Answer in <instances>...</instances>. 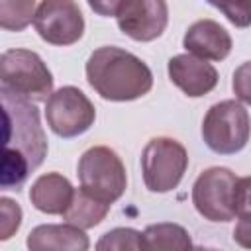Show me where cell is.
<instances>
[{"label":"cell","mask_w":251,"mask_h":251,"mask_svg":"<svg viewBox=\"0 0 251 251\" xmlns=\"http://www.w3.org/2000/svg\"><path fill=\"white\" fill-rule=\"evenodd\" d=\"M27 249L31 251H86L90 247L88 235L84 229L73 224H43L29 231L25 239Z\"/></svg>","instance_id":"obj_13"},{"label":"cell","mask_w":251,"mask_h":251,"mask_svg":"<svg viewBox=\"0 0 251 251\" xmlns=\"http://www.w3.org/2000/svg\"><path fill=\"white\" fill-rule=\"evenodd\" d=\"M96 249L100 251H110V249H145L143 245V233L133 229V227H116L110 229L100 237L96 243Z\"/></svg>","instance_id":"obj_18"},{"label":"cell","mask_w":251,"mask_h":251,"mask_svg":"<svg viewBox=\"0 0 251 251\" xmlns=\"http://www.w3.org/2000/svg\"><path fill=\"white\" fill-rule=\"evenodd\" d=\"M171 82L188 98H200L212 92L218 84V71L206 59L192 53H180L169 59L167 65Z\"/></svg>","instance_id":"obj_11"},{"label":"cell","mask_w":251,"mask_h":251,"mask_svg":"<svg viewBox=\"0 0 251 251\" xmlns=\"http://www.w3.org/2000/svg\"><path fill=\"white\" fill-rule=\"evenodd\" d=\"M251 137V120L237 100H222L204 116L202 139L218 155L239 153Z\"/></svg>","instance_id":"obj_5"},{"label":"cell","mask_w":251,"mask_h":251,"mask_svg":"<svg viewBox=\"0 0 251 251\" xmlns=\"http://www.w3.org/2000/svg\"><path fill=\"white\" fill-rule=\"evenodd\" d=\"M237 176L226 167H210L192 184V204L210 222H229L235 216L233 192Z\"/></svg>","instance_id":"obj_8"},{"label":"cell","mask_w":251,"mask_h":251,"mask_svg":"<svg viewBox=\"0 0 251 251\" xmlns=\"http://www.w3.org/2000/svg\"><path fill=\"white\" fill-rule=\"evenodd\" d=\"M231 35L229 31L214 20H198L188 25L182 47L206 61H224L231 51Z\"/></svg>","instance_id":"obj_12"},{"label":"cell","mask_w":251,"mask_h":251,"mask_svg":"<svg viewBox=\"0 0 251 251\" xmlns=\"http://www.w3.org/2000/svg\"><path fill=\"white\" fill-rule=\"evenodd\" d=\"M233 210L239 220H251V176L237 178L233 192Z\"/></svg>","instance_id":"obj_22"},{"label":"cell","mask_w":251,"mask_h":251,"mask_svg":"<svg viewBox=\"0 0 251 251\" xmlns=\"http://www.w3.org/2000/svg\"><path fill=\"white\" fill-rule=\"evenodd\" d=\"M86 80L96 94L110 102H131L145 96L153 86L151 69L133 53L104 45L86 61Z\"/></svg>","instance_id":"obj_2"},{"label":"cell","mask_w":251,"mask_h":251,"mask_svg":"<svg viewBox=\"0 0 251 251\" xmlns=\"http://www.w3.org/2000/svg\"><path fill=\"white\" fill-rule=\"evenodd\" d=\"M73 184L61 173H47L35 178L29 188V200L35 210L49 216H63L73 198Z\"/></svg>","instance_id":"obj_14"},{"label":"cell","mask_w":251,"mask_h":251,"mask_svg":"<svg viewBox=\"0 0 251 251\" xmlns=\"http://www.w3.org/2000/svg\"><path fill=\"white\" fill-rule=\"evenodd\" d=\"M0 88L29 102H47L53 94V75L35 51L8 49L0 55Z\"/></svg>","instance_id":"obj_3"},{"label":"cell","mask_w":251,"mask_h":251,"mask_svg":"<svg viewBox=\"0 0 251 251\" xmlns=\"http://www.w3.org/2000/svg\"><path fill=\"white\" fill-rule=\"evenodd\" d=\"M35 16V0H0V27L24 31Z\"/></svg>","instance_id":"obj_17"},{"label":"cell","mask_w":251,"mask_h":251,"mask_svg":"<svg viewBox=\"0 0 251 251\" xmlns=\"http://www.w3.org/2000/svg\"><path fill=\"white\" fill-rule=\"evenodd\" d=\"M110 206L112 204L92 196L90 192H86L80 186V188H75L71 204L63 212V220L67 224H73V226L80 227V229H90V227L98 226L108 216Z\"/></svg>","instance_id":"obj_15"},{"label":"cell","mask_w":251,"mask_h":251,"mask_svg":"<svg viewBox=\"0 0 251 251\" xmlns=\"http://www.w3.org/2000/svg\"><path fill=\"white\" fill-rule=\"evenodd\" d=\"M233 241L245 249H251V220H239L233 229Z\"/></svg>","instance_id":"obj_24"},{"label":"cell","mask_w":251,"mask_h":251,"mask_svg":"<svg viewBox=\"0 0 251 251\" xmlns=\"http://www.w3.org/2000/svg\"><path fill=\"white\" fill-rule=\"evenodd\" d=\"M216 6L235 27L251 25V0H206Z\"/></svg>","instance_id":"obj_19"},{"label":"cell","mask_w":251,"mask_h":251,"mask_svg":"<svg viewBox=\"0 0 251 251\" xmlns=\"http://www.w3.org/2000/svg\"><path fill=\"white\" fill-rule=\"evenodd\" d=\"M231 88L237 100L251 106V61L241 63L231 76Z\"/></svg>","instance_id":"obj_21"},{"label":"cell","mask_w":251,"mask_h":251,"mask_svg":"<svg viewBox=\"0 0 251 251\" xmlns=\"http://www.w3.org/2000/svg\"><path fill=\"white\" fill-rule=\"evenodd\" d=\"M33 27L39 37L51 45H73L84 33V18L75 0H41Z\"/></svg>","instance_id":"obj_9"},{"label":"cell","mask_w":251,"mask_h":251,"mask_svg":"<svg viewBox=\"0 0 251 251\" xmlns=\"http://www.w3.org/2000/svg\"><path fill=\"white\" fill-rule=\"evenodd\" d=\"M4 106V163L2 186H20L47 155V137L39 124L35 102L2 92Z\"/></svg>","instance_id":"obj_1"},{"label":"cell","mask_w":251,"mask_h":251,"mask_svg":"<svg viewBox=\"0 0 251 251\" xmlns=\"http://www.w3.org/2000/svg\"><path fill=\"white\" fill-rule=\"evenodd\" d=\"M143 245L149 251H186L192 249V241L188 231L178 226V224H171V222H163V224H151L145 227L143 231Z\"/></svg>","instance_id":"obj_16"},{"label":"cell","mask_w":251,"mask_h":251,"mask_svg":"<svg viewBox=\"0 0 251 251\" xmlns=\"http://www.w3.org/2000/svg\"><path fill=\"white\" fill-rule=\"evenodd\" d=\"M116 20L124 35L147 43L163 35L169 24V6L167 0H124Z\"/></svg>","instance_id":"obj_10"},{"label":"cell","mask_w":251,"mask_h":251,"mask_svg":"<svg viewBox=\"0 0 251 251\" xmlns=\"http://www.w3.org/2000/svg\"><path fill=\"white\" fill-rule=\"evenodd\" d=\"M0 218H2V222H0V239L6 241L22 226V208L12 198L2 196L0 198Z\"/></svg>","instance_id":"obj_20"},{"label":"cell","mask_w":251,"mask_h":251,"mask_svg":"<svg viewBox=\"0 0 251 251\" xmlns=\"http://www.w3.org/2000/svg\"><path fill=\"white\" fill-rule=\"evenodd\" d=\"M45 120L55 135L71 139L92 127L96 110L80 88L61 86L45 102Z\"/></svg>","instance_id":"obj_7"},{"label":"cell","mask_w":251,"mask_h":251,"mask_svg":"<svg viewBox=\"0 0 251 251\" xmlns=\"http://www.w3.org/2000/svg\"><path fill=\"white\" fill-rule=\"evenodd\" d=\"M188 167L184 145L173 137H153L141 151V173L147 190L163 194L175 190Z\"/></svg>","instance_id":"obj_6"},{"label":"cell","mask_w":251,"mask_h":251,"mask_svg":"<svg viewBox=\"0 0 251 251\" xmlns=\"http://www.w3.org/2000/svg\"><path fill=\"white\" fill-rule=\"evenodd\" d=\"M76 175L86 192L108 204L120 200L127 188L126 165L120 155L106 145L86 149L78 159Z\"/></svg>","instance_id":"obj_4"},{"label":"cell","mask_w":251,"mask_h":251,"mask_svg":"<svg viewBox=\"0 0 251 251\" xmlns=\"http://www.w3.org/2000/svg\"><path fill=\"white\" fill-rule=\"evenodd\" d=\"M90 10L96 12L98 16H104V18H112L118 14L120 6L124 0H86Z\"/></svg>","instance_id":"obj_23"}]
</instances>
